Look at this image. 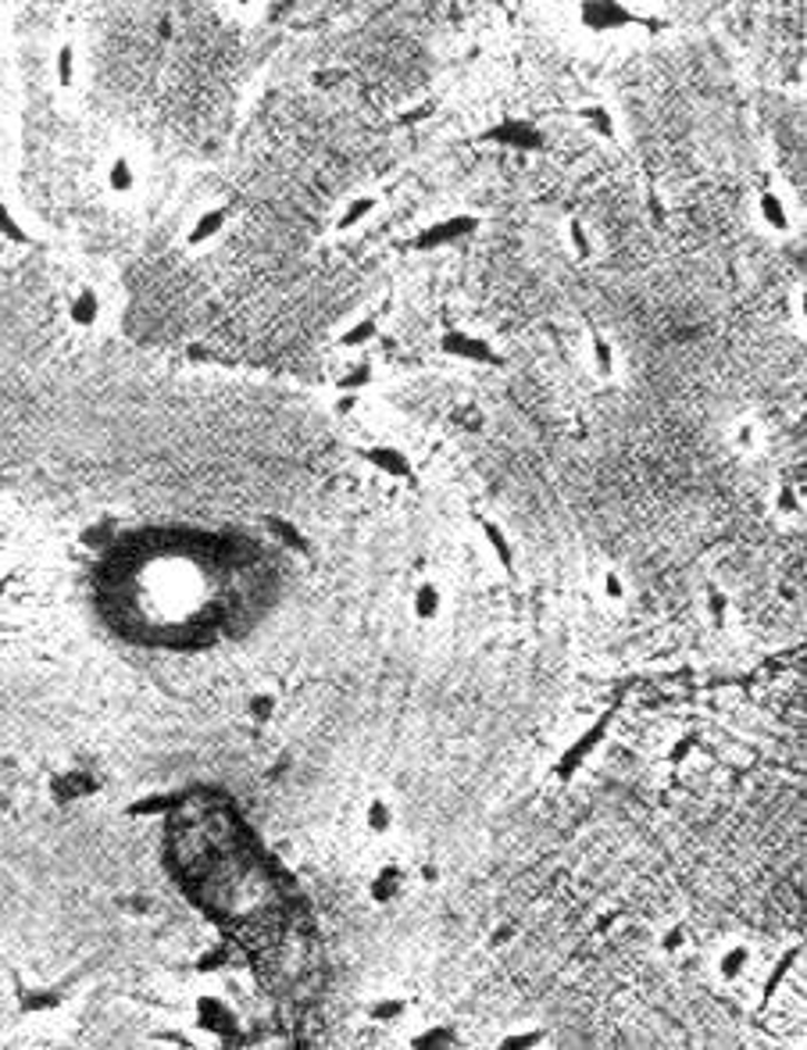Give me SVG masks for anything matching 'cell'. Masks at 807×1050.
Listing matches in <instances>:
<instances>
[{
	"instance_id": "7",
	"label": "cell",
	"mask_w": 807,
	"mask_h": 1050,
	"mask_svg": "<svg viewBox=\"0 0 807 1050\" xmlns=\"http://www.w3.org/2000/svg\"><path fill=\"white\" fill-rule=\"evenodd\" d=\"M479 140L501 147V150H508V155H537V150L547 147L543 129L532 122V118H519V115L486 126L483 132H479Z\"/></svg>"
},
{
	"instance_id": "20",
	"label": "cell",
	"mask_w": 807,
	"mask_h": 1050,
	"mask_svg": "<svg viewBox=\"0 0 807 1050\" xmlns=\"http://www.w3.org/2000/svg\"><path fill=\"white\" fill-rule=\"evenodd\" d=\"M397 822H401L397 804H393L386 793H372V798L365 801V808H362L365 833H368L372 840H386V836L397 833Z\"/></svg>"
},
{
	"instance_id": "14",
	"label": "cell",
	"mask_w": 807,
	"mask_h": 1050,
	"mask_svg": "<svg viewBox=\"0 0 807 1050\" xmlns=\"http://www.w3.org/2000/svg\"><path fill=\"white\" fill-rule=\"evenodd\" d=\"M697 612L700 618L711 625V630H729L736 622V594L718 580H708L700 590H697Z\"/></svg>"
},
{
	"instance_id": "18",
	"label": "cell",
	"mask_w": 807,
	"mask_h": 1050,
	"mask_svg": "<svg viewBox=\"0 0 807 1050\" xmlns=\"http://www.w3.org/2000/svg\"><path fill=\"white\" fill-rule=\"evenodd\" d=\"M771 518L783 525H800L804 522V486L797 479H779L768 494Z\"/></svg>"
},
{
	"instance_id": "3",
	"label": "cell",
	"mask_w": 807,
	"mask_h": 1050,
	"mask_svg": "<svg viewBox=\"0 0 807 1050\" xmlns=\"http://www.w3.org/2000/svg\"><path fill=\"white\" fill-rule=\"evenodd\" d=\"M436 350L446 361L472 365V368H504V350L496 347L486 333L469 326H443L436 333Z\"/></svg>"
},
{
	"instance_id": "23",
	"label": "cell",
	"mask_w": 807,
	"mask_h": 1050,
	"mask_svg": "<svg viewBox=\"0 0 807 1050\" xmlns=\"http://www.w3.org/2000/svg\"><path fill=\"white\" fill-rule=\"evenodd\" d=\"M100 315H105V300H100L94 286H79V290L68 297V318H72L76 326L90 329L100 321Z\"/></svg>"
},
{
	"instance_id": "11",
	"label": "cell",
	"mask_w": 807,
	"mask_h": 1050,
	"mask_svg": "<svg viewBox=\"0 0 807 1050\" xmlns=\"http://www.w3.org/2000/svg\"><path fill=\"white\" fill-rule=\"evenodd\" d=\"M655 954L658 961L665 964H682L690 954H697V937H693V925L682 919V914H668L655 925Z\"/></svg>"
},
{
	"instance_id": "1",
	"label": "cell",
	"mask_w": 807,
	"mask_h": 1050,
	"mask_svg": "<svg viewBox=\"0 0 807 1050\" xmlns=\"http://www.w3.org/2000/svg\"><path fill=\"white\" fill-rule=\"evenodd\" d=\"M761 943L747 933H726L708 954H703V972L711 987L722 993H750V982L761 969Z\"/></svg>"
},
{
	"instance_id": "2",
	"label": "cell",
	"mask_w": 807,
	"mask_h": 1050,
	"mask_svg": "<svg viewBox=\"0 0 807 1050\" xmlns=\"http://www.w3.org/2000/svg\"><path fill=\"white\" fill-rule=\"evenodd\" d=\"M608 730H611L608 715H600V719H590L587 725H579V730L561 743L554 761H551V779L558 786L575 783V779L593 765V757L600 754V747H604V740H608Z\"/></svg>"
},
{
	"instance_id": "31",
	"label": "cell",
	"mask_w": 807,
	"mask_h": 1050,
	"mask_svg": "<svg viewBox=\"0 0 807 1050\" xmlns=\"http://www.w3.org/2000/svg\"><path fill=\"white\" fill-rule=\"evenodd\" d=\"M440 883H443V869H440V861H419V865H415V886L436 890Z\"/></svg>"
},
{
	"instance_id": "25",
	"label": "cell",
	"mask_w": 807,
	"mask_h": 1050,
	"mask_svg": "<svg viewBox=\"0 0 807 1050\" xmlns=\"http://www.w3.org/2000/svg\"><path fill=\"white\" fill-rule=\"evenodd\" d=\"M368 462L380 472H386V476H393V479H411V476H415V462H411L404 447H393V444L375 447L368 454Z\"/></svg>"
},
{
	"instance_id": "21",
	"label": "cell",
	"mask_w": 807,
	"mask_h": 1050,
	"mask_svg": "<svg viewBox=\"0 0 807 1050\" xmlns=\"http://www.w3.org/2000/svg\"><path fill=\"white\" fill-rule=\"evenodd\" d=\"M368 1019L386 1026V1029H404L411 1019H415V1001H411V997L401 993V990L383 993V997H375V1001L368 1004Z\"/></svg>"
},
{
	"instance_id": "10",
	"label": "cell",
	"mask_w": 807,
	"mask_h": 1050,
	"mask_svg": "<svg viewBox=\"0 0 807 1050\" xmlns=\"http://www.w3.org/2000/svg\"><path fill=\"white\" fill-rule=\"evenodd\" d=\"M479 229H483V218H479L475 211H451V215L436 218L433 226H425V229L419 232L415 247H419V250H443V247L475 240Z\"/></svg>"
},
{
	"instance_id": "29",
	"label": "cell",
	"mask_w": 807,
	"mask_h": 1050,
	"mask_svg": "<svg viewBox=\"0 0 807 1050\" xmlns=\"http://www.w3.org/2000/svg\"><path fill=\"white\" fill-rule=\"evenodd\" d=\"M375 215V197H357L347 205V211L339 215V229H354L357 222H365V218Z\"/></svg>"
},
{
	"instance_id": "16",
	"label": "cell",
	"mask_w": 807,
	"mask_h": 1050,
	"mask_svg": "<svg viewBox=\"0 0 807 1050\" xmlns=\"http://www.w3.org/2000/svg\"><path fill=\"white\" fill-rule=\"evenodd\" d=\"M572 118H575L579 129H587L590 137L604 140V143H618V137H622V129H618V115L604 97L582 100V105L572 108Z\"/></svg>"
},
{
	"instance_id": "19",
	"label": "cell",
	"mask_w": 807,
	"mask_h": 1050,
	"mask_svg": "<svg viewBox=\"0 0 807 1050\" xmlns=\"http://www.w3.org/2000/svg\"><path fill=\"white\" fill-rule=\"evenodd\" d=\"M547 1043H551V1032H547V1026L532 1022V1019H522V1022H514V1026L496 1032L490 1047H496V1050H540Z\"/></svg>"
},
{
	"instance_id": "27",
	"label": "cell",
	"mask_w": 807,
	"mask_h": 1050,
	"mask_svg": "<svg viewBox=\"0 0 807 1050\" xmlns=\"http://www.w3.org/2000/svg\"><path fill=\"white\" fill-rule=\"evenodd\" d=\"M372 379H375V365H372L368 354H362V358H354L347 368H343L339 386H343V389H362V386H368Z\"/></svg>"
},
{
	"instance_id": "17",
	"label": "cell",
	"mask_w": 807,
	"mask_h": 1050,
	"mask_svg": "<svg viewBox=\"0 0 807 1050\" xmlns=\"http://www.w3.org/2000/svg\"><path fill=\"white\" fill-rule=\"evenodd\" d=\"M558 240H561L564 254H569L575 265H590V261H597V254H600L597 232H593V226L582 215H564L561 218Z\"/></svg>"
},
{
	"instance_id": "15",
	"label": "cell",
	"mask_w": 807,
	"mask_h": 1050,
	"mask_svg": "<svg viewBox=\"0 0 807 1050\" xmlns=\"http://www.w3.org/2000/svg\"><path fill=\"white\" fill-rule=\"evenodd\" d=\"M579 26L597 32V37H611V32H622V29H632L640 26L643 19L637 11H629L626 4H579Z\"/></svg>"
},
{
	"instance_id": "5",
	"label": "cell",
	"mask_w": 807,
	"mask_h": 1050,
	"mask_svg": "<svg viewBox=\"0 0 807 1050\" xmlns=\"http://www.w3.org/2000/svg\"><path fill=\"white\" fill-rule=\"evenodd\" d=\"M472 529H475V544L483 551V557L490 562L493 572L501 575H519V547H514V536L508 533V525L493 515H475L472 518Z\"/></svg>"
},
{
	"instance_id": "32",
	"label": "cell",
	"mask_w": 807,
	"mask_h": 1050,
	"mask_svg": "<svg viewBox=\"0 0 807 1050\" xmlns=\"http://www.w3.org/2000/svg\"><path fill=\"white\" fill-rule=\"evenodd\" d=\"M454 422H457V426L472 429V433H479L486 426V415H479L475 408H454Z\"/></svg>"
},
{
	"instance_id": "8",
	"label": "cell",
	"mask_w": 807,
	"mask_h": 1050,
	"mask_svg": "<svg viewBox=\"0 0 807 1050\" xmlns=\"http://www.w3.org/2000/svg\"><path fill=\"white\" fill-rule=\"evenodd\" d=\"M754 218L768 236H794L800 226L794 197L783 186H761L758 197H754Z\"/></svg>"
},
{
	"instance_id": "12",
	"label": "cell",
	"mask_w": 807,
	"mask_h": 1050,
	"mask_svg": "<svg viewBox=\"0 0 807 1050\" xmlns=\"http://www.w3.org/2000/svg\"><path fill=\"white\" fill-rule=\"evenodd\" d=\"M457 1040H461L457 1026L451 1019H440V1014H433V1019H419L415 1014V1019L404 1026V1047L411 1050H446V1047H457Z\"/></svg>"
},
{
	"instance_id": "26",
	"label": "cell",
	"mask_w": 807,
	"mask_h": 1050,
	"mask_svg": "<svg viewBox=\"0 0 807 1050\" xmlns=\"http://www.w3.org/2000/svg\"><path fill=\"white\" fill-rule=\"evenodd\" d=\"M105 182H108L111 194H132L136 186H140V168H136V161L129 155H115L108 161Z\"/></svg>"
},
{
	"instance_id": "28",
	"label": "cell",
	"mask_w": 807,
	"mask_h": 1050,
	"mask_svg": "<svg viewBox=\"0 0 807 1050\" xmlns=\"http://www.w3.org/2000/svg\"><path fill=\"white\" fill-rule=\"evenodd\" d=\"M375 336H380V321H375V318H357V321H351V329L343 333L339 340L347 347H354V350H365Z\"/></svg>"
},
{
	"instance_id": "9",
	"label": "cell",
	"mask_w": 807,
	"mask_h": 1050,
	"mask_svg": "<svg viewBox=\"0 0 807 1050\" xmlns=\"http://www.w3.org/2000/svg\"><path fill=\"white\" fill-rule=\"evenodd\" d=\"M582 365L597 383H618L626 372V354L608 329H590L582 336Z\"/></svg>"
},
{
	"instance_id": "6",
	"label": "cell",
	"mask_w": 807,
	"mask_h": 1050,
	"mask_svg": "<svg viewBox=\"0 0 807 1050\" xmlns=\"http://www.w3.org/2000/svg\"><path fill=\"white\" fill-rule=\"evenodd\" d=\"M451 586H446L443 575L425 572L415 583L407 586V615L419 625H440L451 612Z\"/></svg>"
},
{
	"instance_id": "22",
	"label": "cell",
	"mask_w": 807,
	"mask_h": 1050,
	"mask_svg": "<svg viewBox=\"0 0 807 1050\" xmlns=\"http://www.w3.org/2000/svg\"><path fill=\"white\" fill-rule=\"evenodd\" d=\"M597 601L604 604V607H611V612H622V607L632 601V583H629V575L622 572V568H604L597 575Z\"/></svg>"
},
{
	"instance_id": "30",
	"label": "cell",
	"mask_w": 807,
	"mask_h": 1050,
	"mask_svg": "<svg viewBox=\"0 0 807 1050\" xmlns=\"http://www.w3.org/2000/svg\"><path fill=\"white\" fill-rule=\"evenodd\" d=\"M276 707H279L276 693H265V690L254 693V697H250V719H254V722H268L272 715H276Z\"/></svg>"
},
{
	"instance_id": "13",
	"label": "cell",
	"mask_w": 807,
	"mask_h": 1050,
	"mask_svg": "<svg viewBox=\"0 0 807 1050\" xmlns=\"http://www.w3.org/2000/svg\"><path fill=\"white\" fill-rule=\"evenodd\" d=\"M726 447L736 457H758L768 447V426L761 415L754 412H740L729 426H726Z\"/></svg>"
},
{
	"instance_id": "24",
	"label": "cell",
	"mask_w": 807,
	"mask_h": 1050,
	"mask_svg": "<svg viewBox=\"0 0 807 1050\" xmlns=\"http://www.w3.org/2000/svg\"><path fill=\"white\" fill-rule=\"evenodd\" d=\"M697 754H700V736L690 730H672L661 743L658 761H665V765H686V761L697 757Z\"/></svg>"
},
{
	"instance_id": "4",
	"label": "cell",
	"mask_w": 807,
	"mask_h": 1050,
	"mask_svg": "<svg viewBox=\"0 0 807 1050\" xmlns=\"http://www.w3.org/2000/svg\"><path fill=\"white\" fill-rule=\"evenodd\" d=\"M415 890V865L401 854L383 858L380 865H372L365 875V897L375 908H393Z\"/></svg>"
}]
</instances>
